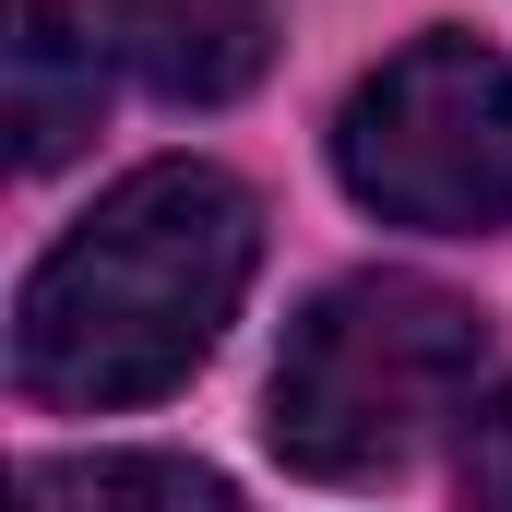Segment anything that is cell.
<instances>
[{
  "mask_svg": "<svg viewBox=\"0 0 512 512\" xmlns=\"http://www.w3.org/2000/svg\"><path fill=\"white\" fill-rule=\"evenodd\" d=\"M108 48L155 96L215 108L274 60V0H108Z\"/></svg>",
  "mask_w": 512,
  "mask_h": 512,
  "instance_id": "obj_4",
  "label": "cell"
},
{
  "mask_svg": "<svg viewBox=\"0 0 512 512\" xmlns=\"http://www.w3.org/2000/svg\"><path fill=\"white\" fill-rule=\"evenodd\" d=\"M465 501H477V512H512V382L465 405Z\"/></svg>",
  "mask_w": 512,
  "mask_h": 512,
  "instance_id": "obj_7",
  "label": "cell"
},
{
  "mask_svg": "<svg viewBox=\"0 0 512 512\" xmlns=\"http://www.w3.org/2000/svg\"><path fill=\"white\" fill-rule=\"evenodd\" d=\"M334 167L393 227H441V239L512 227V60L477 36L393 48L334 120Z\"/></svg>",
  "mask_w": 512,
  "mask_h": 512,
  "instance_id": "obj_3",
  "label": "cell"
},
{
  "mask_svg": "<svg viewBox=\"0 0 512 512\" xmlns=\"http://www.w3.org/2000/svg\"><path fill=\"white\" fill-rule=\"evenodd\" d=\"M24 512H239L215 465H179V453H60V465H24Z\"/></svg>",
  "mask_w": 512,
  "mask_h": 512,
  "instance_id": "obj_6",
  "label": "cell"
},
{
  "mask_svg": "<svg viewBox=\"0 0 512 512\" xmlns=\"http://www.w3.org/2000/svg\"><path fill=\"white\" fill-rule=\"evenodd\" d=\"M108 108L96 84V36L72 24V0H12V155L60 167Z\"/></svg>",
  "mask_w": 512,
  "mask_h": 512,
  "instance_id": "obj_5",
  "label": "cell"
},
{
  "mask_svg": "<svg viewBox=\"0 0 512 512\" xmlns=\"http://www.w3.org/2000/svg\"><path fill=\"white\" fill-rule=\"evenodd\" d=\"M489 370V322L453 286L417 274H346L310 298V322L274 358V453L298 477H393Z\"/></svg>",
  "mask_w": 512,
  "mask_h": 512,
  "instance_id": "obj_2",
  "label": "cell"
},
{
  "mask_svg": "<svg viewBox=\"0 0 512 512\" xmlns=\"http://www.w3.org/2000/svg\"><path fill=\"white\" fill-rule=\"evenodd\" d=\"M251 251H262V215L227 167H203V155L131 167L24 274L12 382L36 405H143V393L191 382L251 286Z\"/></svg>",
  "mask_w": 512,
  "mask_h": 512,
  "instance_id": "obj_1",
  "label": "cell"
}]
</instances>
